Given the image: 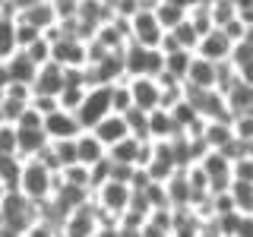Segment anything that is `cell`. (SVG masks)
<instances>
[{
  "mask_svg": "<svg viewBox=\"0 0 253 237\" xmlns=\"http://www.w3.org/2000/svg\"><path fill=\"white\" fill-rule=\"evenodd\" d=\"M57 174L60 171H51L42 158H26V164H22V177H19V190L29 196L32 202H44V199L54 196Z\"/></svg>",
  "mask_w": 253,
  "mask_h": 237,
  "instance_id": "1",
  "label": "cell"
},
{
  "mask_svg": "<svg viewBox=\"0 0 253 237\" xmlns=\"http://www.w3.org/2000/svg\"><path fill=\"white\" fill-rule=\"evenodd\" d=\"M124 63H126V76H158L165 70V51L130 41L124 47Z\"/></svg>",
  "mask_w": 253,
  "mask_h": 237,
  "instance_id": "2",
  "label": "cell"
},
{
  "mask_svg": "<svg viewBox=\"0 0 253 237\" xmlns=\"http://www.w3.org/2000/svg\"><path fill=\"white\" fill-rule=\"evenodd\" d=\"M92 199H95V205H98L101 212H108V215H114L117 221H121V215L130 209V202H133V184L111 177L108 184H101L92 193Z\"/></svg>",
  "mask_w": 253,
  "mask_h": 237,
  "instance_id": "3",
  "label": "cell"
},
{
  "mask_svg": "<svg viewBox=\"0 0 253 237\" xmlns=\"http://www.w3.org/2000/svg\"><path fill=\"white\" fill-rule=\"evenodd\" d=\"M111 111H114L111 108V85H89L83 105H79L73 114H76V120L83 123V130H92V126L98 123L101 117H108Z\"/></svg>",
  "mask_w": 253,
  "mask_h": 237,
  "instance_id": "4",
  "label": "cell"
},
{
  "mask_svg": "<svg viewBox=\"0 0 253 237\" xmlns=\"http://www.w3.org/2000/svg\"><path fill=\"white\" fill-rule=\"evenodd\" d=\"M98 228H101V221H98V209H95V199H92V202H85V205L70 212L63 218L60 231H63V237H95Z\"/></svg>",
  "mask_w": 253,
  "mask_h": 237,
  "instance_id": "5",
  "label": "cell"
},
{
  "mask_svg": "<svg viewBox=\"0 0 253 237\" xmlns=\"http://www.w3.org/2000/svg\"><path fill=\"white\" fill-rule=\"evenodd\" d=\"M130 38L136 44H146V47H162L165 29L158 22L155 10H139V13L130 16Z\"/></svg>",
  "mask_w": 253,
  "mask_h": 237,
  "instance_id": "6",
  "label": "cell"
},
{
  "mask_svg": "<svg viewBox=\"0 0 253 237\" xmlns=\"http://www.w3.org/2000/svg\"><path fill=\"white\" fill-rule=\"evenodd\" d=\"M54 60L63 63V67H85V63H89V38L60 35L57 41H54Z\"/></svg>",
  "mask_w": 253,
  "mask_h": 237,
  "instance_id": "7",
  "label": "cell"
},
{
  "mask_svg": "<svg viewBox=\"0 0 253 237\" xmlns=\"http://www.w3.org/2000/svg\"><path fill=\"white\" fill-rule=\"evenodd\" d=\"M130 92H133V108H142V111L162 108V82H158V76H130Z\"/></svg>",
  "mask_w": 253,
  "mask_h": 237,
  "instance_id": "8",
  "label": "cell"
},
{
  "mask_svg": "<svg viewBox=\"0 0 253 237\" xmlns=\"http://www.w3.org/2000/svg\"><path fill=\"white\" fill-rule=\"evenodd\" d=\"M231 51H234V41L225 35V29H218V26L209 29V32L200 38V44H196V54H200V57L215 60V63L231 60Z\"/></svg>",
  "mask_w": 253,
  "mask_h": 237,
  "instance_id": "9",
  "label": "cell"
},
{
  "mask_svg": "<svg viewBox=\"0 0 253 237\" xmlns=\"http://www.w3.org/2000/svg\"><path fill=\"white\" fill-rule=\"evenodd\" d=\"M44 133L54 139H76L79 133H83V123L76 120V114L73 111H67V108H57V111H51V114H44Z\"/></svg>",
  "mask_w": 253,
  "mask_h": 237,
  "instance_id": "10",
  "label": "cell"
},
{
  "mask_svg": "<svg viewBox=\"0 0 253 237\" xmlns=\"http://www.w3.org/2000/svg\"><path fill=\"white\" fill-rule=\"evenodd\" d=\"M63 85H67V67L57 60H47L44 67H38V76H35V85L32 89L42 92V95H57L63 92Z\"/></svg>",
  "mask_w": 253,
  "mask_h": 237,
  "instance_id": "11",
  "label": "cell"
},
{
  "mask_svg": "<svg viewBox=\"0 0 253 237\" xmlns=\"http://www.w3.org/2000/svg\"><path fill=\"white\" fill-rule=\"evenodd\" d=\"M92 133H95V136H98V139L111 149L114 142H121L124 136H130V123H126V117H124V114L111 111L108 117H101V120L92 126Z\"/></svg>",
  "mask_w": 253,
  "mask_h": 237,
  "instance_id": "12",
  "label": "cell"
},
{
  "mask_svg": "<svg viewBox=\"0 0 253 237\" xmlns=\"http://www.w3.org/2000/svg\"><path fill=\"white\" fill-rule=\"evenodd\" d=\"M187 85H193V89H215L218 85V63L196 54L193 63H190V73H187Z\"/></svg>",
  "mask_w": 253,
  "mask_h": 237,
  "instance_id": "13",
  "label": "cell"
},
{
  "mask_svg": "<svg viewBox=\"0 0 253 237\" xmlns=\"http://www.w3.org/2000/svg\"><path fill=\"white\" fill-rule=\"evenodd\" d=\"M16 16L26 19V22H32V26H38L42 32L54 29L60 22V13H57V6H54V0H38V3H32L29 10H19Z\"/></svg>",
  "mask_w": 253,
  "mask_h": 237,
  "instance_id": "14",
  "label": "cell"
},
{
  "mask_svg": "<svg viewBox=\"0 0 253 237\" xmlns=\"http://www.w3.org/2000/svg\"><path fill=\"white\" fill-rule=\"evenodd\" d=\"M165 190H168V202L174 209H184V205H193V184H190L187 171H174L168 180H165Z\"/></svg>",
  "mask_w": 253,
  "mask_h": 237,
  "instance_id": "15",
  "label": "cell"
},
{
  "mask_svg": "<svg viewBox=\"0 0 253 237\" xmlns=\"http://www.w3.org/2000/svg\"><path fill=\"white\" fill-rule=\"evenodd\" d=\"M105 155H108V146H105L98 136H95L92 130H83V133L76 136V161L95 164V161H101Z\"/></svg>",
  "mask_w": 253,
  "mask_h": 237,
  "instance_id": "16",
  "label": "cell"
},
{
  "mask_svg": "<svg viewBox=\"0 0 253 237\" xmlns=\"http://www.w3.org/2000/svg\"><path fill=\"white\" fill-rule=\"evenodd\" d=\"M177 133H180V126L174 120L171 108L149 111V139H171V136H177Z\"/></svg>",
  "mask_w": 253,
  "mask_h": 237,
  "instance_id": "17",
  "label": "cell"
},
{
  "mask_svg": "<svg viewBox=\"0 0 253 237\" xmlns=\"http://www.w3.org/2000/svg\"><path fill=\"white\" fill-rule=\"evenodd\" d=\"M142 142L146 139H139V136H124L121 142H114V146L108 149V155H111V161H117V164H136L139 168V155H142Z\"/></svg>",
  "mask_w": 253,
  "mask_h": 237,
  "instance_id": "18",
  "label": "cell"
},
{
  "mask_svg": "<svg viewBox=\"0 0 253 237\" xmlns=\"http://www.w3.org/2000/svg\"><path fill=\"white\" fill-rule=\"evenodd\" d=\"M47 146H51V136L44 133V126H35V130H19V155L22 158H42Z\"/></svg>",
  "mask_w": 253,
  "mask_h": 237,
  "instance_id": "19",
  "label": "cell"
},
{
  "mask_svg": "<svg viewBox=\"0 0 253 237\" xmlns=\"http://www.w3.org/2000/svg\"><path fill=\"white\" fill-rule=\"evenodd\" d=\"M203 139H206V146H209V149H228L234 142V126H231V120H206Z\"/></svg>",
  "mask_w": 253,
  "mask_h": 237,
  "instance_id": "20",
  "label": "cell"
},
{
  "mask_svg": "<svg viewBox=\"0 0 253 237\" xmlns=\"http://www.w3.org/2000/svg\"><path fill=\"white\" fill-rule=\"evenodd\" d=\"M6 67H10V79L13 82H26V85H35V76H38V63L29 57L26 51H16L10 60H6Z\"/></svg>",
  "mask_w": 253,
  "mask_h": 237,
  "instance_id": "21",
  "label": "cell"
},
{
  "mask_svg": "<svg viewBox=\"0 0 253 237\" xmlns=\"http://www.w3.org/2000/svg\"><path fill=\"white\" fill-rule=\"evenodd\" d=\"M225 98H228V108H231V114H244V111H253V85H250V82H244V79L237 76V82L225 92Z\"/></svg>",
  "mask_w": 253,
  "mask_h": 237,
  "instance_id": "22",
  "label": "cell"
},
{
  "mask_svg": "<svg viewBox=\"0 0 253 237\" xmlns=\"http://www.w3.org/2000/svg\"><path fill=\"white\" fill-rule=\"evenodd\" d=\"M196 51H187V47H177V51H165V73L177 76L180 82H187L190 73V63H193Z\"/></svg>",
  "mask_w": 253,
  "mask_h": 237,
  "instance_id": "23",
  "label": "cell"
},
{
  "mask_svg": "<svg viewBox=\"0 0 253 237\" xmlns=\"http://www.w3.org/2000/svg\"><path fill=\"white\" fill-rule=\"evenodd\" d=\"M22 155H0V187L3 190H19V177H22Z\"/></svg>",
  "mask_w": 253,
  "mask_h": 237,
  "instance_id": "24",
  "label": "cell"
},
{
  "mask_svg": "<svg viewBox=\"0 0 253 237\" xmlns=\"http://www.w3.org/2000/svg\"><path fill=\"white\" fill-rule=\"evenodd\" d=\"M16 51V16H0V60H10Z\"/></svg>",
  "mask_w": 253,
  "mask_h": 237,
  "instance_id": "25",
  "label": "cell"
},
{
  "mask_svg": "<svg viewBox=\"0 0 253 237\" xmlns=\"http://www.w3.org/2000/svg\"><path fill=\"white\" fill-rule=\"evenodd\" d=\"M155 16H158V22H162V29H165V32H171V29H177L190 13L184 10V6L171 3V0H162V3L155 6Z\"/></svg>",
  "mask_w": 253,
  "mask_h": 237,
  "instance_id": "26",
  "label": "cell"
},
{
  "mask_svg": "<svg viewBox=\"0 0 253 237\" xmlns=\"http://www.w3.org/2000/svg\"><path fill=\"white\" fill-rule=\"evenodd\" d=\"M111 108L117 111V114H126V111L133 108V92H130V76L121 79V82L111 85Z\"/></svg>",
  "mask_w": 253,
  "mask_h": 237,
  "instance_id": "27",
  "label": "cell"
},
{
  "mask_svg": "<svg viewBox=\"0 0 253 237\" xmlns=\"http://www.w3.org/2000/svg\"><path fill=\"white\" fill-rule=\"evenodd\" d=\"M209 13H212V22H215L218 29L228 26L234 16H241V10H237L234 0H209Z\"/></svg>",
  "mask_w": 253,
  "mask_h": 237,
  "instance_id": "28",
  "label": "cell"
},
{
  "mask_svg": "<svg viewBox=\"0 0 253 237\" xmlns=\"http://www.w3.org/2000/svg\"><path fill=\"white\" fill-rule=\"evenodd\" d=\"M111 177H114V161H111V155H105L101 161L89 164V187H92V193H95L101 184H108Z\"/></svg>",
  "mask_w": 253,
  "mask_h": 237,
  "instance_id": "29",
  "label": "cell"
},
{
  "mask_svg": "<svg viewBox=\"0 0 253 237\" xmlns=\"http://www.w3.org/2000/svg\"><path fill=\"white\" fill-rule=\"evenodd\" d=\"M171 35L177 38V44H180V47H187V51H196V44H200V38H203V35H200V29L190 22V16H187L184 22H180L177 29H171Z\"/></svg>",
  "mask_w": 253,
  "mask_h": 237,
  "instance_id": "30",
  "label": "cell"
},
{
  "mask_svg": "<svg viewBox=\"0 0 253 237\" xmlns=\"http://www.w3.org/2000/svg\"><path fill=\"white\" fill-rule=\"evenodd\" d=\"M0 155H19V126L10 120L0 123Z\"/></svg>",
  "mask_w": 253,
  "mask_h": 237,
  "instance_id": "31",
  "label": "cell"
},
{
  "mask_svg": "<svg viewBox=\"0 0 253 237\" xmlns=\"http://www.w3.org/2000/svg\"><path fill=\"white\" fill-rule=\"evenodd\" d=\"M19 51H26L38 67H44L47 60H54V44H51V38H47V35H42L38 41H32L29 47H19Z\"/></svg>",
  "mask_w": 253,
  "mask_h": 237,
  "instance_id": "32",
  "label": "cell"
},
{
  "mask_svg": "<svg viewBox=\"0 0 253 237\" xmlns=\"http://www.w3.org/2000/svg\"><path fill=\"white\" fill-rule=\"evenodd\" d=\"M60 180H63V184H73V187H89V164H83V161L67 164V168L60 171Z\"/></svg>",
  "mask_w": 253,
  "mask_h": 237,
  "instance_id": "33",
  "label": "cell"
},
{
  "mask_svg": "<svg viewBox=\"0 0 253 237\" xmlns=\"http://www.w3.org/2000/svg\"><path fill=\"white\" fill-rule=\"evenodd\" d=\"M234 139L237 142H244V146H250L253 142V111H244V114H234Z\"/></svg>",
  "mask_w": 253,
  "mask_h": 237,
  "instance_id": "34",
  "label": "cell"
},
{
  "mask_svg": "<svg viewBox=\"0 0 253 237\" xmlns=\"http://www.w3.org/2000/svg\"><path fill=\"white\" fill-rule=\"evenodd\" d=\"M124 117H126V123H130V133H133V136L149 139V111H142V108H130Z\"/></svg>",
  "mask_w": 253,
  "mask_h": 237,
  "instance_id": "35",
  "label": "cell"
},
{
  "mask_svg": "<svg viewBox=\"0 0 253 237\" xmlns=\"http://www.w3.org/2000/svg\"><path fill=\"white\" fill-rule=\"evenodd\" d=\"M42 35H44V32L38 26H32V22H26V19L16 16V44H19V47H29L32 41H38Z\"/></svg>",
  "mask_w": 253,
  "mask_h": 237,
  "instance_id": "36",
  "label": "cell"
},
{
  "mask_svg": "<svg viewBox=\"0 0 253 237\" xmlns=\"http://www.w3.org/2000/svg\"><path fill=\"white\" fill-rule=\"evenodd\" d=\"M16 126H19V130H35V126H44V114H42V111H38L35 105H29V108L19 114Z\"/></svg>",
  "mask_w": 253,
  "mask_h": 237,
  "instance_id": "37",
  "label": "cell"
},
{
  "mask_svg": "<svg viewBox=\"0 0 253 237\" xmlns=\"http://www.w3.org/2000/svg\"><path fill=\"white\" fill-rule=\"evenodd\" d=\"M60 234H63L60 228H57V225H51V221H44V218H38L35 225H32L29 231H26V237H60Z\"/></svg>",
  "mask_w": 253,
  "mask_h": 237,
  "instance_id": "38",
  "label": "cell"
},
{
  "mask_svg": "<svg viewBox=\"0 0 253 237\" xmlns=\"http://www.w3.org/2000/svg\"><path fill=\"white\" fill-rule=\"evenodd\" d=\"M221 29H225V35L231 38V41H241V38L247 35V22H244L241 16H234V19L228 22V26H221Z\"/></svg>",
  "mask_w": 253,
  "mask_h": 237,
  "instance_id": "39",
  "label": "cell"
},
{
  "mask_svg": "<svg viewBox=\"0 0 253 237\" xmlns=\"http://www.w3.org/2000/svg\"><path fill=\"white\" fill-rule=\"evenodd\" d=\"M95 237H124V234H121V221H111V225H101Z\"/></svg>",
  "mask_w": 253,
  "mask_h": 237,
  "instance_id": "40",
  "label": "cell"
},
{
  "mask_svg": "<svg viewBox=\"0 0 253 237\" xmlns=\"http://www.w3.org/2000/svg\"><path fill=\"white\" fill-rule=\"evenodd\" d=\"M237 76H241L244 82H250V85H253V57H250V60H244V63H237Z\"/></svg>",
  "mask_w": 253,
  "mask_h": 237,
  "instance_id": "41",
  "label": "cell"
},
{
  "mask_svg": "<svg viewBox=\"0 0 253 237\" xmlns=\"http://www.w3.org/2000/svg\"><path fill=\"white\" fill-rule=\"evenodd\" d=\"M10 82H13V79H10V67H6V60H0V98H3V92H6Z\"/></svg>",
  "mask_w": 253,
  "mask_h": 237,
  "instance_id": "42",
  "label": "cell"
},
{
  "mask_svg": "<svg viewBox=\"0 0 253 237\" xmlns=\"http://www.w3.org/2000/svg\"><path fill=\"white\" fill-rule=\"evenodd\" d=\"M32 3H38V0H10V6H13V13H19V10H29Z\"/></svg>",
  "mask_w": 253,
  "mask_h": 237,
  "instance_id": "43",
  "label": "cell"
},
{
  "mask_svg": "<svg viewBox=\"0 0 253 237\" xmlns=\"http://www.w3.org/2000/svg\"><path fill=\"white\" fill-rule=\"evenodd\" d=\"M171 3H177V6H184V10L190 13V10H193V6H200V3H203V0H171Z\"/></svg>",
  "mask_w": 253,
  "mask_h": 237,
  "instance_id": "44",
  "label": "cell"
},
{
  "mask_svg": "<svg viewBox=\"0 0 253 237\" xmlns=\"http://www.w3.org/2000/svg\"><path fill=\"white\" fill-rule=\"evenodd\" d=\"M139 3H142V10H155V6L162 3V0H139Z\"/></svg>",
  "mask_w": 253,
  "mask_h": 237,
  "instance_id": "45",
  "label": "cell"
},
{
  "mask_svg": "<svg viewBox=\"0 0 253 237\" xmlns=\"http://www.w3.org/2000/svg\"><path fill=\"white\" fill-rule=\"evenodd\" d=\"M6 225V212H3V202H0V228Z\"/></svg>",
  "mask_w": 253,
  "mask_h": 237,
  "instance_id": "46",
  "label": "cell"
},
{
  "mask_svg": "<svg viewBox=\"0 0 253 237\" xmlns=\"http://www.w3.org/2000/svg\"><path fill=\"white\" fill-rule=\"evenodd\" d=\"M22 237H26V234H22Z\"/></svg>",
  "mask_w": 253,
  "mask_h": 237,
  "instance_id": "47",
  "label": "cell"
}]
</instances>
